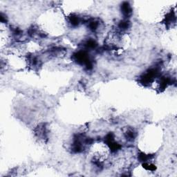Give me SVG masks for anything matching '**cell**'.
Instances as JSON below:
<instances>
[{
    "label": "cell",
    "instance_id": "277c9868",
    "mask_svg": "<svg viewBox=\"0 0 177 177\" xmlns=\"http://www.w3.org/2000/svg\"><path fill=\"white\" fill-rule=\"evenodd\" d=\"M130 26V22L127 20L121 21L120 24H118L119 28L122 30H125L127 29H128Z\"/></svg>",
    "mask_w": 177,
    "mask_h": 177
},
{
    "label": "cell",
    "instance_id": "3957f363",
    "mask_svg": "<svg viewBox=\"0 0 177 177\" xmlns=\"http://www.w3.org/2000/svg\"><path fill=\"white\" fill-rule=\"evenodd\" d=\"M69 22H70L73 26H76L80 23V17L77 16V15H73L72 16L69 17Z\"/></svg>",
    "mask_w": 177,
    "mask_h": 177
},
{
    "label": "cell",
    "instance_id": "7a4b0ae2",
    "mask_svg": "<svg viewBox=\"0 0 177 177\" xmlns=\"http://www.w3.org/2000/svg\"><path fill=\"white\" fill-rule=\"evenodd\" d=\"M124 134L127 139L130 140V141H132L136 136V133L135 132V131L131 128L127 129L124 132Z\"/></svg>",
    "mask_w": 177,
    "mask_h": 177
},
{
    "label": "cell",
    "instance_id": "6da1fadb",
    "mask_svg": "<svg viewBox=\"0 0 177 177\" xmlns=\"http://www.w3.org/2000/svg\"><path fill=\"white\" fill-rule=\"evenodd\" d=\"M121 11H122L123 15L126 17H130L132 13V8L128 2H124L122 4L121 6Z\"/></svg>",
    "mask_w": 177,
    "mask_h": 177
}]
</instances>
